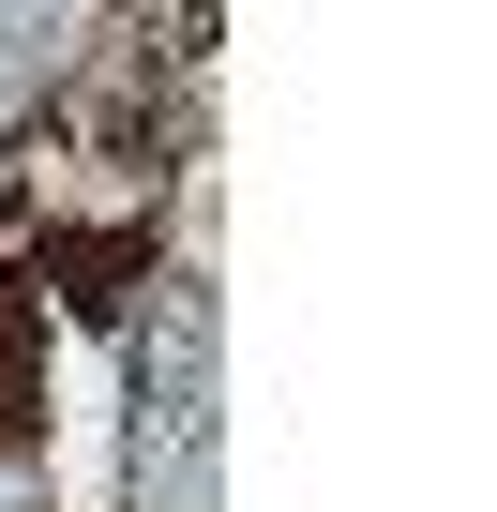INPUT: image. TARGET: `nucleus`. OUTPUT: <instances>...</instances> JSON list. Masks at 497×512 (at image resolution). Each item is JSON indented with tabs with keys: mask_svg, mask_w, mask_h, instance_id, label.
Listing matches in <instances>:
<instances>
[{
	"mask_svg": "<svg viewBox=\"0 0 497 512\" xmlns=\"http://www.w3.org/2000/svg\"><path fill=\"white\" fill-rule=\"evenodd\" d=\"M196 452H211V377H196V317H181V332H151V467L196 482Z\"/></svg>",
	"mask_w": 497,
	"mask_h": 512,
	"instance_id": "f257e3e1",
	"label": "nucleus"
}]
</instances>
